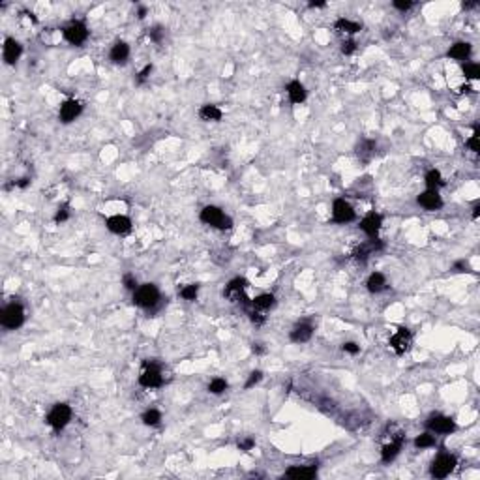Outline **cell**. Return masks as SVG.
<instances>
[{"label": "cell", "mask_w": 480, "mask_h": 480, "mask_svg": "<svg viewBox=\"0 0 480 480\" xmlns=\"http://www.w3.org/2000/svg\"><path fill=\"white\" fill-rule=\"evenodd\" d=\"M274 302H276V299H274V295H270V293L259 295V297H255V299L251 300V304H253L255 310H269V308L274 306Z\"/></svg>", "instance_id": "cell-25"}, {"label": "cell", "mask_w": 480, "mask_h": 480, "mask_svg": "<svg viewBox=\"0 0 480 480\" xmlns=\"http://www.w3.org/2000/svg\"><path fill=\"white\" fill-rule=\"evenodd\" d=\"M246 287H248V280H244V278H235V280H231L229 283H227L225 295H227L233 302H240V300H242L244 304H248V299H246V295H244Z\"/></svg>", "instance_id": "cell-10"}, {"label": "cell", "mask_w": 480, "mask_h": 480, "mask_svg": "<svg viewBox=\"0 0 480 480\" xmlns=\"http://www.w3.org/2000/svg\"><path fill=\"white\" fill-rule=\"evenodd\" d=\"M29 184H30V179H21V180H17V182H15V186H17V188H27Z\"/></svg>", "instance_id": "cell-47"}, {"label": "cell", "mask_w": 480, "mask_h": 480, "mask_svg": "<svg viewBox=\"0 0 480 480\" xmlns=\"http://www.w3.org/2000/svg\"><path fill=\"white\" fill-rule=\"evenodd\" d=\"M163 34H165V30L161 29V27H154V29H152V30H150V32H149L150 40H152V41H156V43H160V41L163 40Z\"/></svg>", "instance_id": "cell-37"}, {"label": "cell", "mask_w": 480, "mask_h": 480, "mask_svg": "<svg viewBox=\"0 0 480 480\" xmlns=\"http://www.w3.org/2000/svg\"><path fill=\"white\" fill-rule=\"evenodd\" d=\"M227 390V381L221 379V377H216V379L210 381L209 385V392L210 394H223Z\"/></svg>", "instance_id": "cell-31"}, {"label": "cell", "mask_w": 480, "mask_h": 480, "mask_svg": "<svg viewBox=\"0 0 480 480\" xmlns=\"http://www.w3.org/2000/svg\"><path fill=\"white\" fill-rule=\"evenodd\" d=\"M64 38L73 43V45H81L85 43L89 38V29L83 21H71L70 25L64 29Z\"/></svg>", "instance_id": "cell-7"}, {"label": "cell", "mask_w": 480, "mask_h": 480, "mask_svg": "<svg viewBox=\"0 0 480 480\" xmlns=\"http://www.w3.org/2000/svg\"><path fill=\"white\" fill-rule=\"evenodd\" d=\"M332 220L336 223H349L355 220V210L345 199H336L332 205Z\"/></svg>", "instance_id": "cell-8"}, {"label": "cell", "mask_w": 480, "mask_h": 480, "mask_svg": "<svg viewBox=\"0 0 480 480\" xmlns=\"http://www.w3.org/2000/svg\"><path fill=\"white\" fill-rule=\"evenodd\" d=\"M71 420V409L68 403H57L47 415V424L53 430L60 431L62 428L68 426V422Z\"/></svg>", "instance_id": "cell-4"}, {"label": "cell", "mask_w": 480, "mask_h": 480, "mask_svg": "<svg viewBox=\"0 0 480 480\" xmlns=\"http://www.w3.org/2000/svg\"><path fill=\"white\" fill-rule=\"evenodd\" d=\"M355 49H357V43H355L353 40L343 41V45H341V53H343V55H351V53H355Z\"/></svg>", "instance_id": "cell-42"}, {"label": "cell", "mask_w": 480, "mask_h": 480, "mask_svg": "<svg viewBox=\"0 0 480 480\" xmlns=\"http://www.w3.org/2000/svg\"><path fill=\"white\" fill-rule=\"evenodd\" d=\"M201 221L210 225V227H216V229H231V225H233L231 218H227L221 212V209L212 207V205L201 210Z\"/></svg>", "instance_id": "cell-2"}, {"label": "cell", "mask_w": 480, "mask_h": 480, "mask_svg": "<svg viewBox=\"0 0 480 480\" xmlns=\"http://www.w3.org/2000/svg\"><path fill=\"white\" fill-rule=\"evenodd\" d=\"M199 117L203 120H207V122H218V120H221V117H223V113H221V109L218 107V105H203L199 111Z\"/></svg>", "instance_id": "cell-23"}, {"label": "cell", "mask_w": 480, "mask_h": 480, "mask_svg": "<svg viewBox=\"0 0 480 480\" xmlns=\"http://www.w3.org/2000/svg\"><path fill=\"white\" fill-rule=\"evenodd\" d=\"M163 383L161 377V370L158 364H152V362H145V368L143 373L139 375V385L145 389H158Z\"/></svg>", "instance_id": "cell-5"}, {"label": "cell", "mask_w": 480, "mask_h": 480, "mask_svg": "<svg viewBox=\"0 0 480 480\" xmlns=\"http://www.w3.org/2000/svg\"><path fill=\"white\" fill-rule=\"evenodd\" d=\"M122 283H124V287L130 291H135V287H137V278L133 276V274H126L124 278H122Z\"/></svg>", "instance_id": "cell-36"}, {"label": "cell", "mask_w": 480, "mask_h": 480, "mask_svg": "<svg viewBox=\"0 0 480 480\" xmlns=\"http://www.w3.org/2000/svg\"><path fill=\"white\" fill-rule=\"evenodd\" d=\"M315 475H317V467L315 465H295V467L285 471V477L295 480H310Z\"/></svg>", "instance_id": "cell-18"}, {"label": "cell", "mask_w": 480, "mask_h": 480, "mask_svg": "<svg viewBox=\"0 0 480 480\" xmlns=\"http://www.w3.org/2000/svg\"><path fill=\"white\" fill-rule=\"evenodd\" d=\"M81 111H83V105H81V101H77V100H66L64 103H62V105H60L59 117H60V120H62L64 124H70V122H73V120L79 117Z\"/></svg>", "instance_id": "cell-13"}, {"label": "cell", "mask_w": 480, "mask_h": 480, "mask_svg": "<svg viewBox=\"0 0 480 480\" xmlns=\"http://www.w3.org/2000/svg\"><path fill=\"white\" fill-rule=\"evenodd\" d=\"M158 300H160V291L154 283H145L133 293V304L141 308H152L158 304Z\"/></svg>", "instance_id": "cell-3"}, {"label": "cell", "mask_w": 480, "mask_h": 480, "mask_svg": "<svg viewBox=\"0 0 480 480\" xmlns=\"http://www.w3.org/2000/svg\"><path fill=\"white\" fill-rule=\"evenodd\" d=\"M150 73H152V64L145 66V70H143L139 73V75H137V83H139V85H143V83H145V81H147L150 77Z\"/></svg>", "instance_id": "cell-40"}, {"label": "cell", "mask_w": 480, "mask_h": 480, "mask_svg": "<svg viewBox=\"0 0 480 480\" xmlns=\"http://www.w3.org/2000/svg\"><path fill=\"white\" fill-rule=\"evenodd\" d=\"M325 2H310V8H323Z\"/></svg>", "instance_id": "cell-49"}, {"label": "cell", "mask_w": 480, "mask_h": 480, "mask_svg": "<svg viewBox=\"0 0 480 480\" xmlns=\"http://www.w3.org/2000/svg\"><path fill=\"white\" fill-rule=\"evenodd\" d=\"M0 323H2L4 329H10V330L19 329L21 325L25 323V310H23V306L17 304V302L8 304L2 310V313H0Z\"/></svg>", "instance_id": "cell-1"}, {"label": "cell", "mask_w": 480, "mask_h": 480, "mask_svg": "<svg viewBox=\"0 0 480 480\" xmlns=\"http://www.w3.org/2000/svg\"><path fill=\"white\" fill-rule=\"evenodd\" d=\"M197 293H199V287L195 283H191V285H186V287L180 289V297L184 300H195L197 299Z\"/></svg>", "instance_id": "cell-32"}, {"label": "cell", "mask_w": 480, "mask_h": 480, "mask_svg": "<svg viewBox=\"0 0 480 480\" xmlns=\"http://www.w3.org/2000/svg\"><path fill=\"white\" fill-rule=\"evenodd\" d=\"M105 225H107V229H109L111 233H115V235H126V233L131 229V220L128 218V216H120V214H117V216L107 218Z\"/></svg>", "instance_id": "cell-16"}, {"label": "cell", "mask_w": 480, "mask_h": 480, "mask_svg": "<svg viewBox=\"0 0 480 480\" xmlns=\"http://www.w3.org/2000/svg\"><path fill=\"white\" fill-rule=\"evenodd\" d=\"M454 270H456V272H465V270H467V263H465V261L454 263Z\"/></svg>", "instance_id": "cell-45"}, {"label": "cell", "mask_w": 480, "mask_h": 480, "mask_svg": "<svg viewBox=\"0 0 480 480\" xmlns=\"http://www.w3.org/2000/svg\"><path fill=\"white\" fill-rule=\"evenodd\" d=\"M261 379H263V373H261L259 370H257V371H251V373H250V379L246 381V389H251V387H253V385H257V383H259Z\"/></svg>", "instance_id": "cell-38"}, {"label": "cell", "mask_w": 480, "mask_h": 480, "mask_svg": "<svg viewBox=\"0 0 480 480\" xmlns=\"http://www.w3.org/2000/svg\"><path fill=\"white\" fill-rule=\"evenodd\" d=\"M411 6H413L411 0H396V2H394V8H396V10H401V11H407Z\"/></svg>", "instance_id": "cell-43"}, {"label": "cell", "mask_w": 480, "mask_h": 480, "mask_svg": "<svg viewBox=\"0 0 480 480\" xmlns=\"http://www.w3.org/2000/svg\"><path fill=\"white\" fill-rule=\"evenodd\" d=\"M456 467V458L452 454H439L431 463V477L433 479H447Z\"/></svg>", "instance_id": "cell-6"}, {"label": "cell", "mask_w": 480, "mask_h": 480, "mask_svg": "<svg viewBox=\"0 0 480 480\" xmlns=\"http://www.w3.org/2000/svg\"><path fill=\"white\" fill-rule=\"evenodd\" d=\"M311 336H313V325L308 323V321L299 323L295 329L291 330V334H289L291 341H295V343H304V341L310 340Z\"/></svg>", "instance_id": "cell-17"}, {"label": "cell", "mask_w": 480, "mask_h": 480, "mask_svg": "<svg viewBox=\"0 0 480 480\" xmlns=\"http://www.w3.org/2000/svg\"><path fill=\"white\" fill-rule=\"evenodd\" d=\"M419 205L426 210H439L443 207V201L437 190H426L419 195Z\"/></svg>", "instance_id": "cell-15"}, {"label": "cell", "mask_w": 480, "mask_h": 480, "mask_svg": "<svg viewBox=\"0 0 480 480\" xmlns=\"http://www.w3.org/2000/svg\"><path fill=\"white\" fill-rule=\"evenodd\" d=\"M251 351H253L255 355H265V351H267V349H265V347H263L261 343H253V347H251Z\"/></svg>", "instance_id": "cell-46"}, {"label": "cell", "mask_w": 480, "mask_h": 480, "mask_svg": "<svg viewBox=\"0 0 480 480\" xmlns=\"http://www.w3.org/2000/svg\"><path fill=\"white\" fill-rule=\"evenodd\" d=\"M411 341H413L411 332L407 329L400 327V329L392 334V338H390V347L396 351V355H403L411 347Z\"/></svg>", "instance_id": "cell-9"}, {"label": "cell", "mask_w": 480, "mask_h": 480, "mask_svg": "<svg viewBox=\"0 0 480 480\" xmlns=\"http://www.w3.org/2000/svg\"><path fill=\"white\" fill-rule=\"evenodd\" d=\"M21 53H23V49H21L19 41L13 40V38H6V41H4V62L15 64L19 60Z\"/></svg>", "instance_id": "cell-19"}, {"label": "cell", "mask_w": 480, "mask_h": 480, "mask_svg": "<svg viewBox=\"0 0 480 480\" xmlns=\"http://www.w3.org/2000/svg\"><path fill=\"white\" fill-rule=\"evenodd\" d=\"M250 319H251V323H255V325H263V323H265V317H263L261 313H257V311H251Z\"/></svg>", "instance_id": "cell-44"}, {"label": "cell", "mask_w": 480, "mask_h": 480, "mask_svg": "<svg viewBox=\"0 0 480 480\" xmlns=\"http://www.w3.org/2000/svg\"><path fill=\"white\" fill-rule=\"evenodd\" d=\"M287 94H289V100L293 101V103H302V101L306 100V89H304V85L297 79L291 81L289 85H287Z\"/></svg>", "instance_id": "cell-21"}, {"label": "cell", "mask_w": 480, "mask_h": 480, "mask_svg": "<svg viewBox=\"0 0 480 480\" xmlns=\"http://www.w3.org/2000/svg\"><path fill=\"white\" fill-rule=\"evenodd\" d=\"M255 447V441L251 439V437H248V439H242V441H239V449L240 450H244V452H248V450H251Z\"/></svg>", "instance_id": "cell-41"}, {"label": "cell", "mask_w": 480, "mask_h": 480, "mask_svg": "<svg viewBox=\"0 0 480 480\" xmlns=\"http://www.w3.org/2000/svg\"><path fill=\"white\" fill-rule=\"evenodd\" d=\"M473 210H475V212H473V218L477 220V218H479V210H480V207H479V205H477V207H475V209H473Z\"/></svg>", "instance_id": "cell-50"}, {"label": "cell", "mask_w": 480, "mask_h": 480, "mask_svg": "<svg viewBox=\"0 0 480 480\" xmlns=\"http://www.w3.org/2000/svg\"><path fill=\"white\" fill-rule=\"evenodd\" d=\"M334 27H336V30L345 32V34H357V32H360V29H362V25L355 23V21H349V19H338Z\"/></svg>", "instance_id": "cell-27"}, {"label": "cell", "mask_w": 480, "mask_h": 480, "mask_svg": "<svg viewBox=\"0 0 480 480\" xmlns=\"http://www.w3.org/2000/svg\"><path fill=\"white\" fill-rule=\"evenodd\" d=\"M415 447H417V449H430V447H435V437L431 435L430 431L420 433L419 437L415 439Z\"/></svg>", "instance_id": "cell-29"}, {"label": "cell", "mask_w": 480, "mask_h": 480, "mask_svg": "<svg viewBox=\"0 0 480 480\" xmlns=\"http://www.w3.org/2000/svg\"><path fill=\"white\" fill-rule=\"evenodd\" d=\"M403 441H405V437H403V433H400L396 439H390V443H385V445H383V450H381V460L385 461V463H389V461L394 460V458L400 454Z\"/></svg>", "instance_id": "cell-14"}, {"label": "cell", "mask_w": 480, "mask_h": 480, "mask_svg": "<svg viewBox=\"0 0 480 480\" xmlns=\"http://www.w3.org/2000/svg\"><path fill=\"white\" fill-rule=\"evenodd\" d=\"M469 55H471V45L467 43V41H458V43H454V45L449 49L450 59L461 60V59H467Z\"/></svg>", "instance_id": "cell-24"}, {"label": "cell", "mask_w": 480, "mask_h": 480, "mask_svg": "<svg viewBox=\"0 0 480 480\" xmlns=\"http://www.w3.org/2000/svg\"><path fill=\"white\" fill-rule=\"evenodd\" d=\"M463 73H465V77H467V79H479V77H480V66H479V64H475V62H469V64H465V66H463Z\"/></svg>", "instance_id": "cell-33"}, {"label": "cell", "mask_w": 480, "mask_h": 480, "mask_svg": "<svg viewBox=\"0 0 480 480\" xmlns=\"http://www.w3.org/2000/svg\"><path fill=\"white\" fill-rule=\"evenodd\" d=\"M428 430L431 431V433H452V431L456 430V424H454V420L450 419V417H443V415H435V417H431L430 420H428Z\"/></svg>", "instance_id": "cell-11"}, {"label": "cell", "mask_w": 480, "mask_h": 480, "mask_svg": "<svg viewBox=\"0 0 480 480\" xmlns=\"http://www.w3.org/2000/svg\"><path fill=\"white\" fill-rule=\"evenodd\" d=\"M381 225H383V218L377 212H370L368 216H364L360 221V229L364 231L370 239H377V233H379Z\"/></svg>", "instance_id": "cell-12"}, {"label": "cell", "mask_w": 480, "mask_h": 480, "mask_svg": "<svg viewBox=\"0 0 480 480\" xmlns=\"http://www.w3.org/2000/svg\"><path fill=\"white\" fill-rule=\"evenodd\" d=\"M109 57L115 64H124V62L128 60V57H130V47H128V43H126V41H117V43L113 45V49H111Z\"/></svg>", "instance_id": "cell-20"}, {"label": "cell", "mask_w": 480, "mask_h": 480, "mask_svg": "<svg viewBox=\"0 0 480 480\" xmlns=\"http://www.w3.org/2000/svg\"><path fill=\"white\" fill-rule=\"evenodd\" d=\"M443 184H445V180H443V177H441V173L437 169H431L426 173V186H428V190H439Z\"/></svg>", "instance_id": "cell-28"}, {"label": "cell", "mask_w": 480, "mask_h": 480, "mask_svg": "<svg viewBox=\"0 0 480 480\" xmlns=\"http://www.w3.org/2000/svg\"><path fill=\"white\" fill-rule=\"evenodd\" d=\"M143 424L145 426H158L160 424V420H161V413L160 411H156V409H149L145 415H143Z\"/></svg>", "instance_id": "cell-30"}, {"label": "cell", "mask_w": 480, "mask_h": 480, "mask_svg": "<svg viewBox=\"0 0 480 480\" xmlns=\"http://www.w3.org/2000/svg\"><path fill=\"white\" fill-rule=\"evenodd\" d=\"M467 147H469L473 152H480V133H479V128H475V131H473V135H471V139L467 141Z\"/></svg>", "instance_id": "cell-34"}, {"label": "cell", "mask_w": 480, "mask_h": 480, "mask_svg": "<svg viewBox=\"0 0 480 480\" xmlns=\"http://www.w3.org/2000/svg\"><path fill=\"white\" fill-rule=\"evenodd\" d=\"M70 218V209H68V205H64V207H60L59 212L55 214V221L57 223H62V221H66Z\"/></svg>", "instance_id": "cell-35"}, {"label": "cell", "mask_w": 480, "mask_h": 480, "mask_svg": "<svg viewBox=\"0 0 480 480\" xmlns=\"http://www.w3.org/2000/svg\"><path fill=\"white\" fill-rule=\"evenodd\" d=\"M137 17H139V19H145V17H147V8H145V6H141V8H139V11H137Z\"/></svg>", "instance_id": "cell-48"}, {"label": "cell", "mask_w": 480, "mask_h": 480, "mask_svg": "<svg viewBox=\"0 0 480 480\" xmlns=\"http://www.w3.org/2000/svg\"><path fill=\"white\" fill-rule=\"evenodd\" d=\"M341 349L345 351V353H349V355H359L360 347L357 345V343H353V341H347V343L341 345Z\"/></svg>", "instance_id": "cell-39"}, {"label": "cell", "mask_w": 480, "mask_h": 480, "mask_svg": "<svg viewBox=\"0 0 480 480\" xmlns=\"http://www.w3.org/2000/svg\"><path fill=\"white\" fill-rule=\"evenodd\" d=\"M366 287H368L370 293H381V291L387 289V280H385V276L381 272H373V274H370L368 281H366Z\"/></svg>", "instance_id": "cell-22"}, {"label": "cell", "mask_w": 480, "mask_h": 480, "mask_svg": "<svg viewBox=\"0 0 480 480\" xmlns=\"http://www.w3.org/2000/svg\"><path fill=\"white\" fill-rule=\"evenodd\" d=\"M373 152H375V141L371 139H366L362 141L359 147H357V154H359V158H362V160H370L371 156H373Z\"/></svg>", "instance_id": "cell-26"}]
</instances>
